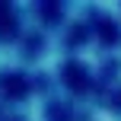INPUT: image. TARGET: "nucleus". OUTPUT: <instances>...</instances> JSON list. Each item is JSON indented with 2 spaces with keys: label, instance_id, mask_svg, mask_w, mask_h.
Instances as JSON below:
<instances>
[{
  "label": "nucleus",
  "instance_id": "nucleus-1",
  "mask_svg": "<svg viewBox=\"0 0 121 121\" xmlns=\"http://www.w3.org/2000/svg\"><path fill=\"white\" fill-rule=\"evenodd\" d=\"M3 86L10 89V96H22V92H26V80L22 77H6Z\"/></svg>",
  "mask_w": 121,
  "mask_h": 121
}]
</instances>
